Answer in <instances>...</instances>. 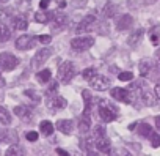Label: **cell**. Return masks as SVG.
Masks as SVG:
<instances>
[{
    "instance_id": "6da1fadb",
    "label": "cell",
    "mask_w": 160,
    "mask_h": 156,
    "mask_svg": "<svg viewBox=\"0 0 160 156\" xmlns=\"http://www.w3.org/2000/svg\"><path fill=\"white\" fill-rule=\"evenodd\" d=\"M98 112H99V117H101V120H102V121H105V123H110V121L116 120L118 109H116L113 104H110L108 101H105V100H101V101H99Z\"/></svg>"
},
{
    "instance_id": "7a4b0ae2",
    "label": "cell",
    "mask_w": 160,
    "mask_h": 156,
    "mask_svg": "<svg viewBox=\"0 0 160 156\" xmlns=\"http://www.w3.org/2000/svg\"><path fill=\"white\" fill-rule=\"evenodd\" d=\"M75 76V66L72 62H63L58 68V82L61 84H69Z\"/></svg>"
},
{
    "instance_id": "3957f363",
    "label": "cell",
    "mask_w": 160,
    "mask_h": 156,
    "mask_svg": "<svg viewBox=\"0 0 160 156\" xmlns=\"http://www.w3.org/2000/svg\"><path fill=\"white\" fill-rule=\"evenodd\" d=\"M19 65V58L11 52H0V69L2 71H13Z\"/></svg>"
},
{
    "instance_id": "277c9868",
    "label": "cell",
    "mask_w": 160,
    "mask_h": 156,
    "mask_svg": "<svg viewBox=\"0 0 160 156\" xmlns=\"http://www.w3.org/2000/svg\"><path fill=\"white\" fill-rule=\"evenodd\" d=\"M94 44V38L93 36H77V38H74L72 41H71V47H72V51H75V52H85V51H88L91 46Z\"/></svg>"
},
{
    "instance_id": "5b68a950",
    "label": "cell",
    "mask_w": 160,
    "mask_h": 156,
    "mask_svg": "<svg viewBox=\"0 0 160 156\" xmlns=\"http://www.w3.org/2000/svg\"><path fill=\"white\" fill-rule=\"evenodd\" d=\"M52 55V49L50 47H44V49H39L38 52H36V55L30 60V68H33V69H36V68H39V66H42L47 60H49V57Z\"/></svg>"
},
{
    "instance_id": "8992f818",
    "label": "cell",
    "mask_w": 160,
    "mask_h": 156,
    "mask_svg": "<svg viewBox=\"0 0 160 156\" xmlns=\"http://www.w3.org/2000/svg\"><path fill=\"white\" fill-rule=\"evenodd\" d=\"M110 95L116 101H121V103H126V104H132L133 103V96H135L132 93V90H126V89H119V87L112 89Z\"/></svg>"
},
{
    "instance_id": "52a82bcc",
    "label": "cell",
    "mask_w": 160,
    "mask_h": 156,
    "mask_svg": "<svg viewBox=\"0 0 160 156\" xmlns=\"http://www.w3.org/2000/svg\"><path fill=\"white\" fill-rule=\"evenodd\" d=\"M90 84H91V87L94 89V90H98V92H105V90H108L110 89V85H112V81L108 79V77H105V76H101L99 73L93 77L91 81H88Z\"/></svg>"
},
{
    "instance_id": "ba28073f",
    "label": "cell",
    "mask_w": 160,
    "mask_h": 156,
    "mask_svg": "<svg viewBox=\"0 0 160 156\" xmlns=\"http://www.w3.org/2000/svg\"><path fill=\"white\" fill-rule=\"evenodd\" d=\"M46 104H47L49 109L58 110V109H64L66 104H68V101H66L63 96H60V95H57V93H52V95H47Z\"/></svg>"
},
{
    "instance_id": "9c48e42d",
    "label": "cell",
    "mask_w": 160,
    "mask_h": 156,
    "mask_svg": "<svg viewBox=\"0 0 160 156\" xmlns=\"http://www.w3.org/2000/svg\"><path fill=\"white\" fill-rule=\"evenodd\" d=\"M36 46V38L32 35H22L16 40V49L18 51H28Z\"/></svg>"
},
{
    "instance_id": "30bf717a",
    "label": "cell",
    "mask_w": 160,
    "mask_h": 156,
    "mask_svg": "<svg viewBox=\"0 0 160 156\" xmlns=\"http://www.w3.org/2000/svg\"><path fill=\"white\" fill-rule=\"evenodd\" d=\"M94 22H96V18H94L93 14H88L87 18H83L82 21L77 24V27H75V33H83V32H87Z\"/></svg>"
},
{
    "instance_id": "8fae6325",
    "label": "cell",
    "mask_w": 160,
    "mask_h": 156,
    "mask_svg": "<svg viewBox=\"0 0 160 156\" xmlns=\"http://www.w3.org/2000/svg\"><path fill=\"white\" fill-rule=\"evenodd\" d=\"M132 24H133V18H132L130 14H122V16L118 18V21H116V29H118L119 32H124V30H129V29L132 27Z\"/></svg>"
},
{
    "instance_id": "7c38bea8",
    "label": "cell",
    "mask_w": 160,
    "mask_h": 156,
    "mask_svg": "<svg viewBox=\"0 0 160 156\" xmlns=\"http://www.w3.org/2000/svg\"><path fill=\"white\" fill-rule=\"evenodd\" d=\"M91 128V118H90V114L88 112H83V115L78 118V131L82 134H87Z\"/></svg>"
},
{
    "instance_id": "4fadbf2b",
    "label": "cell",
    "mask_w": 160,
    "mask_h": 156,
    "mask_svg": "<svg viewBox=\"0 0 160 156\" xmlns=\"http://www.w3.org/2000/svg\"><path fill=\"white\" fill-rule=\"evenodd\" d=\"M143 35H144V30H143V29H137V30H135V32H132V33H130V36L127 38V44H129L130 47H137V46L141 43Z\"/></svg>"
},
{
    "instance_id": "5bb4252c",
    "label": "cell",
    "mask_w": 160,
    "mask_h": 156,
    "mask_svg": "<svg viewBox=\"0 0 160 156\" xmlns=\"http://www.w3.org/2000/svg\"><path fill=\"white\" fill-rule=\"evenodd\" d=\"M57 128H58V131H61L63 134H71L72 132V129H74V121L72 120H69V118H66V120H58L57 121Z\"/></svg>"
},
{
    "instance_id": "9a60e30c",
    "label": "cell",
    "mask_w": 160,
    "mask_h": 156,
    "mask_svg": "<svg viewBox=\"0 0 160 156\" xmlns=\"http://www.w3.org/2000/svg\"><path fill=\"white\" fill-rule=\"evenodd\" d=\"M14 114L19 117V118H22V120H30L32 118V115H33V112H32V109L28 107V106H16L14 107Z\"/></svg>"
},
{
    "instance_id": "2e32d148",
    "label": "cell",
    "mask_w": 160,
    "mask_h": 156,
    "mask_svg": "<svg viewBox=\"0 0 160 156\" xmlns=\"http://www.w3.org/2000/svg\"><path fill=\"white\" fill-rule=\"evenodd\" d=\"M11 25L14 30H27L28 27V21L25 19V16H14L11 21Z\"/></svg>"
},
{
    "instance_id": "e0dca14e",
    "label": "cell",
    "mask_w": 160,
    "mask_h": 156,
    "mask_svg": "<svg viewBox=\"0 0 160 156\" xmlns=\"http://www.w3.org/2000/svg\"><path fill=\"white\" fill-rule=\"evenodd\" d=\"M94 145H96V148H98L101 153H110V142H108V139H107L105 136L98 137Z\"/></svg>"
},
{
    "instance_id": "ac0fdd59",
    "label": "cell",
    "mask_w": 160,
    "mask_h": 156,
    "mask_svg": "<svg viewBox=\"0 0 160 156\" xmlns=\"http://www.w3.org/2000/svg\"><path fill=\"white\" fill-rule=\"evenodd\" d=\"M152 69V63L148 60V58H143L140 63H138V71H140V76L141 77H146Z\"/></svg>"
},
{
    "instance_id": "d6986e66",
    "label": "cell",
    "mask_w": 160,
    "mask_h": 156,
    "mask_svg": "<svg viewBox=\"0 0 160 156\" xmlns=\"http://www.w3.org/2000/svg\"><path fill=\"white\" fill-rule=\"evenodd\" d=\"M39 131H41V134L46 136V137L52 136V134H53V125H52V121L42 120V121L39 123Z\"/></svg>"
},
{
    "instance_id": "ffe728a7",
    "label": "cell",
    "mask_w": 160,
    "mask_h": 156,
    "mask_svg": "<svg viewBox=\"0 0 160 156\" xmlns=\"http://www.w3.org/2000/svg\"><path fill=\"white\" fill-rule=\"evenodd\" d=\"M50 77H52L50 69H41V71L36 73V79H38L39 84H47V82H50Z\"/></svg>"
},
{
    "instance_id": "44dd1931",
    "label": "cell",
    "mask_w": 160,
    "mask_h": 156,
    "mask_svg": "<svg viewBox=\"0 0 160 156\" xmlns=\"http://www.w3.org/2000/svg\"><path fill=\"white\" fill-rule=\"evenodd\" d=\"M11 120L13 118H11V114L8 112V109L3 107V106H0V123L8 126V125H11Z\"/></svg>"
},
{
    "instance_id": "7402d4cb",
    "label": "cell",
    "mask_w": 160,
    "mask_h": 156,
    "mask_svg": "<svg viewBox=\"0 0 160 156\" xmlns=\"http://www.w3.org/2000/svg\"><path fill=\"white\" fill-rule=\"evenodd\" d=\"M52 14H53V13H47V11H44V10H42V11H38V13H35V21L39 22V24H46V22H49V21L52 19V18H50Z\"/></svg>"
},
{
    "instance_id": "603a6c76",
    "label": "cell",
    "mask_w": 160,
    "mask_h": 156,
    "mask_svg": "<svg viewBox=\"0 0 160 156\" xmlns=\"http://www.w3.org/2000/svg\"><path fill=\"white\" fill-rule=\"evenodd\" d=\"M11 137L18 140L16 132H11L10 129H0V143L2 142H11Z\"/></svg>"
},
{
    "instance_id": "cb8c5ba5",
    "label": "cell",
    "mask_w": 160,
    "mask_h": 156,
    "mask_svg": "<svg viewBox=\"0 0 160 156\" xmlns=\"http://www.w3.org/2000/svg\"><path fill=\"white\" fill-rule=\"evenodd\" d=\"M82 96H83V101H85V112L90 114L91 103H93V95H91L90 90H82Z\"/></svg>"
},
{
    "instance_id": "d4e9b609",
    "label": "cell",
    "mask_w": 160,
    "mask_h": 156,
    "mask_svg": "<svg viewBox=\"0 0 160 156\" xmlns=\"http://www.w3.org/2000/svg\"><path fill=\"white\" fill-rule=\"evenodd\" d=\"M151 132H152L151 125H148V123H140V125H138V134H140L141 137H149Z\"/></svg>"
},
{
    "instance_id": "484cf974",
    "label": "cell",
    "mask_w": 160,
    "mask_h": 156,
    "mask_svg": "<svg viewBox=\"0 0 160 156\" xmlns=\"http://www.w3.org/2000/svg\"><path fill=\"white\" fill-rule=\"evenodd\" d=\"M80 148H82L83 151L91 153V151H93V139H90V137L82 139V140H80Z\"/></svg>"
},
{
    "instance_id": "4316f807",
    "label": "cell",
    "mask_w": 160,
    "mask_h": 156,
    "mask_svg": "<svg viewBox=\"0 0 160 156\" xmlns=\"http://www.w3.org/2000/svg\"><path fill=\"white\" fill-rule=\"evenodd\" d=\"M24 93H25V96H27V98H30L33 103H36V104H38V103H41V96L38 95V92H35V90H30V89H28V90H25Z\"/></svg>"
},
{
    "instance_id": "83f0119b",
    "label": "cell",
    "mask_w": 160,
    "mask_h": 156,
    "mask_svg": "<svg viewBox=\"0 0 160 156\" xmlns=\"http://www.w3.org/2000/svg\"><path fill=\"white\" fill-rule=\"evenodd\" d=\"M118 79L122 81V82H130V81L133 79V74H132L130 71H122V73L118 74Z\"/></svg>"
},
{
    "instance_id": "f1b7e54d",
    "label": "cell",
    "mask_w": 160,
    "mask_h": 156,
    "mask_svg": "<svg viewBox=\"0 0 160 156\" xmlns=\"http://www.w3.org/2000/svg\"><path fill=\"white\" fill-rule=\"evenodd\" d=\"M82 74H83V77H85V79H87V81H91V79H93V77H94V76L98 74V69L91 66V68H87V69H85V71H83Z\"/></svg>"
},
{
    "instance_id": "f546056e",
    "label": "cell",
    "mask_w": 160,
    "mask_h": 156,
    "mask_svg": "<svg viewBox=\"0 0 160 156\" xmlns=\"http://www.w3.org/2000/svg\"><path fill=\"white\" fill-rule=\"evenodd\" d=\"M53 16H55L53 21L57 22V25H63V24H66V18H68L66 14H63V13H60V11H55Z\"/></svg>"
},
{
    "instance_id": "4dcf8cb0",
    "label": "cell",
    "mask_w": 160,
    "mask_h": 156,
    "mask_svg": "<svg viewBox=\"0 0 160 156\" xmlns=\"http://www.w3.org/2000/svg\"><path fill=\"white\" fill-rule=\"evenodd\" d=\"M113 14H115V5L107 3L105 8H104V11H102V16H104V18H112Z\"/></svg>"
},
{
    "instance_id": "1f68e13d",
    "label": "cell",
    "mask_w": 160,
    "mask_h": 156,
    "mask_svg": "<svg viewBox=\"0 0 160 156\" xmlns=\"http://www.w3.org/2000/svg\"><path fill=\"white\" fill-rule=\"evenodd\" d=\"M149 36H151L152 44H158L160 43V32H158V29H152L151 33H149Z\"/></svg>"
},
{
    "instance_id": "d6a6232c",
    "label": "cell",
    "mask_w": 160,
    "mask_h": 156,
    "mask_svg": "<svg viewBox=\"0 0 160 156\" xmlns=\"http://www.w3.org/2000/svg\"><path fill=\"white\" fill-rule=\"evenodd\" d=\"M10 38V30L0 22V41H5V40H8Z\"/></svg>"
},
{
    "instance_id": "836d02e7",
    "label": "cell",
    "mask_w": 160,
    "mask_h": 156,
    "mask_svg": "<svg viewBox=\"0 0 160 156\" xmlns=\"http://www.w3.org/2000/svg\"><path fill=\"white\" fill-rule=\"evenodd\" d=\"M149 139H151V145H152L154 148H157V147H160V136H158L157 132H151V136H149Z\"/></svg>"
},
{
    "instance_id": "e575fe53",
    "label": "cell",
    "mask_w": 160,
    "mask_h": 156,
    "mask_svg": "<svg viewBox=\"0 0 160 156\" xmlns=\"http://www.w3.org/2000/svg\"><path fill=\"white\" fill-rule=\"evenodd\" d=\"M22 151H24L22 148H19L16 143H13V147H10V148L7 150V154H8V156H11V154H18V153H22Z\"/></svg>"
},
{
    "instance_id": "d590c367",
    "label": "cell",
    "mask_w": 160,
    "mask_h": 156,
    "mask_svg": "<svg viewBox=\"0 0 160 156\" xmlns=\"http://www.w3.org/2000/svg\"><path fill=\"white\" fill-rule=\"evenodd\" d=\"M36 41L41 44H49L52 41V38H50V35H39V36H36Z\"/></svg>"
},
{
    "instance_id": "8d00e7d4",
    "label": "cell",
    "mask_w": 160,
    "mask_h": 156,
    "mask_svg": "<svg viewBox=\"0 0 160 156\" xmlns=\"http://www.w3.org/2000/svg\"><path fill=\"white\" fill-rule=\"evenodd\" d=\"M38 137H39V134H38L36 131H30V132H27V134H25V139H27L28 142H36V140H38Z\"/></svg>"
},
{
    "instance_id": "74e56055",
    "label": "cell",
    "mask_w": 160,
    "mask_h": 156,
    "mask_svg": "<svg viewBox=\"0 0 160 156\" xmlns=\"http://www.w3.org/2000/svg\"><path fill=\"white\" fill-rule=\"evenodd\" d=\"M58 85H60V82H58V81H53V82L50 84V87L47 89L46 95H52V93H57V89H58Z\"/></svg>"
},
{
    "instance_id": "f35d334b",
    "label": "cell",
    "mask_w": 160,
    "mask_h": 156,
    "mask_svg": "<svg viewBox=\"0 0 160 156\" xmlns=\"http://www.w3.org/2000/svg\"><path fill=\"white\" fill-rule=\"evenodd\" d=\"M102 136H105V129H104V126H96L94 128V139H98V137H102Z\"/></svg>"
},
{
    "instance_id": "ab89813d",
    "label": "cell",
    "mask_w": 160,
    "mask_h": 156,
    "mask_svg": "<svg viewBox=\"0 0 160 156\" xmlns=\"http://www.w3.org/2000/svg\"><path fill=\"white\" fill-rule=\"evenodd\" d=\"M154 98L160 103V85H155V89H154Z\"/></svg>"
},
{
    "instance_id": "60d3db41",
    "label": "cell",
    "mask_w": 160,
    "mask_h": 156,
    "mask_svg": "<svg viewBox=\"0 0 160 156\" xmlns=\"http://www.w3.org/2000/svg\"><path fill=\"white\" fill-rule=\"evenodd\" d=\"M49 3H50V0H41V2H39V7H41V10H46V8L49 7Z\"/></svg>"
},
{
    "instance_id": "b9f144b4",
    "label": "cell",
    "mask_w": 160,
    "mask_h": 156,
    "mask_svg": "<svg viewBox=\"0 0 160 156\" xmlns=\"http://www.w3.org/2000/svg\"><path fill=\"white\" fill-rule=\"evenodd\" d=\"M57 2H58V7L60 8H64L66 7V0H57Z\"/></svg>"
},
{
    "instance_id": "7bdbcfd3",
    "label": "cell",
    "mask_w": 160,
    "mask_h": 156,
    "mask_svg": "<svg viewBox=\"0 0 160 156\" xmlns=\"http://www.w3.org/2000/svg\"><path fill=\"white\" fill-rule=\"evenodd\" d=\"M155 60H157V63L160 65V49H157V51H155Z\"/></svg>"
},
{
    "instance_id": "ee69618b",
    "label": "cell",
    "mask_w": 160,
    "mask_h": 156,
    "mask_svg": "<svg viewBox=\"0 0 160 156\" xmlns=\"http://www.w3.org/2000/svg\"><path fill=\"white\" fill-rule=\"evenodd\" d=\"M57 153H58V154H66V156L69 154V153H68L66 150H61V148H57Z\"/></svg>"
},
{
    "instance_id": "f6af8a7d",
    "label": "cell",
    "mask_w": 160,
    "mask_h": 156,
    "mask_svg": "<svg viewBox=\"0 0 160 156\" xmlns=\"http://www.w3.org/2000/svg\"><path fill=\"white\" fill-rule=\"evenodd\" d=\"M154 120H155V126H157V128L160 129V115H157V117H155Z\"/></svg>"
},
{
    "instance_id": "bcb514c9",
    "label": "cell",
    "mask_w": 160,
    "mask_h": 156,
    "mask_svg": "<svg viewBox=\"0 0 160 156\" xmlns=\"http://www.w3.org/2000/svg\"><path fill=\"white\" fill-rule=\"evenodd\" d=\"M3 2H5V0H0V3H3Z\"/></svg>"
}]
</instances>
